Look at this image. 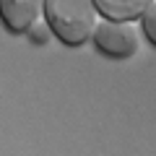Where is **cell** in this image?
I'll return each mask as SVG.
<instances>
[{
    "mask_svg": "<svg viewBox=\"0 0 156 156\" xmlns=\"http://www.w3.org/2000/svg\"><path fill=\"white\" fill-rule=\"evenodd\" d=\"M44 18L62 44L81 47L94 34L96 3L94 0H44Z\"/></svg>",
    "mask_w": 156,
    "mask_h": 156,
    "instance_id": "obj_1",
    "label": "cell"
},
{
    "mask_svg": "<svg viewBox=\"0 0 156 156\" xmlns=\"http://www.w3.org/2000/svg\"><path fill=\"white\" fill-rule=\"evenodd\" d=\"M94 47L109 60H130L138 55L140 50V34L135 26V18L130 21H117V18H107L94 26Z\"/></svg>",
    "mask_w": 156,
    "mask_h": 156,
    "instance_id": "obj_2",
    "label": "cell"
},
{
    "mask_svg": "<svg viewBox=\"0 0 156 156\" xmlns=\"http://www.w3.org/2000/svg\"><path fill=\"white\" fill-rule=\"evenodd\" d=\"M44 16V0H0V21L11 34H26Z\"/></svg>",
    "mask_w": 156,
    "mask_h": 156,
    "instance_id": "obj_3",
    "label": "cell"
},
{
    "mask_svg": "<svg viewBox=\"0 0 156 156\" xmlns=\"http://www.w3.org/2000/svg\"><path fill=\"white\" fill-rule=\"evenodd\" d=\"M94 3L101 16L117 18V21H130V18H138L148 8L151 0H94Z\"/></svg>",
    "mask_w": 156,
    "mask_h": 156,
    "instance_id": "obj_4",
    "label": "cell"
},
{
    "mask_svg": "<svg viewBox=\"0 0 156 156\" xmlns=\"http://www.w3.org/2000/svg\"><path fill=\"white\" fill-rule=\"evenodd\" d=\"M140 16H143V34L148 37L151 44L156 47V0H151L148 8H146Z\"/></svg>",
    "mask_w": 156,
    "mask_h": 156,
    "instance_id": "obj_5",
    "label": "cell"
}]
</instances>
